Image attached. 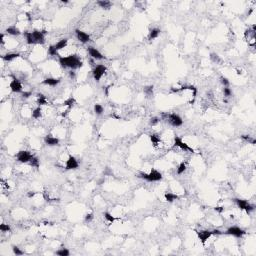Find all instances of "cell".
<instances>
[{
  "instance_id": "74e56055",
  "label": "cell",
  "mask_w": 256,
  "mask_h": 256,
  "mask_svg": "<svg viewBox=\"0 0 256 256\" xmlns=\"http://www.w3.org/2000/svg\"><path fill=\"white\" fill-rule=\"evenodd\" d=\"M12 250H13V253H14L15 255H23L24 252L22 250H20L19 247H17V246H13L12 247Z\"/></svg>"
},
{
  "instance_id": "ab89813d",
  "label": "cell",
  "mask_w": 256,
  "mask_h": 256,
  "mask_svg": "<svg viewBox=\"0 0 256 256\" xmlns=\"http://www.w3.org/2000/svg\"><path fill=\"white\" fill-rule=\"evenodd\" d=\"M22 98H29L30 96H32V92L31 91H24L21 93Z\"/></svg>"
},
{
  "instance_id": "5b68a950",
  "label": "cell",
  "mask_w": 256,
  "mask_h": 256,
  "mask_svg": "<svg viewBox=\"0 0 256 256\" xmlns=\"http://www.w3.org/2000/svg\"><path fill=\"white\" fill-rule=\"evenodd\" d=\"M234 202L236 203V205L238 206V208H240L241 210H245L247 213H250L251 211L254 210V206L251 205L248 201L244 200V199L236 198V199H234Z\"/></svg>"
},
{
  "instance_id": "f1b7e54d",
  "label": "cell",
  "mask_w": 256,
  "mask_h": 256,
  "mask_svg": "<svg viewBox=\"0 0 256 256\" xmlns=\"http://www.w3.org/2000/svg\"><path fill=\"white\" fill-rule=\"evenodd\" d=\"M69 254H70L69 250L66 248H61L59 250L56 251V255L58 256H69Z\"/></svg>"
},
{
  "instance_id": "4316f807",
  "label": "cell",
  "mask_w": 256,
  "mask_h": 256,
  "mask_svg": "<svg viewBox=\"0 0 256 256\" xmlns=\"http://www.w3.org/2000/svg\"><path fill=\"white\" fill-rule=\"evenodd\" d=\"M74 104H75V99L73 98V97H69L68 99H66V100L64 101V102H63V105L64 106H67V107L69 108H71L72 106L74 105Z\"/></svg>"
},
{
  "instance_id": "44dd1931",
  "label": "cell",
  "mask_w": 256,
  "mask_h": 256,
  "mask_svg": "<svg viewBox=\"0 0 256 256\" xmlns=\"http://www.w3.org/2000/svg\"><path fill=\"white\" fill-rule=\"evenodd\" d=\"M97 5L100 6L101 8L108 10V9L111 8V6H112V3H111L110 1H107V0H99V1H97Z\"/></svg>"
},
{
  "instance_id": "4fadbf2b",
  "label": "cell",
  "mask_w": 256,
  "mask_h": 256,
  "mask_svg": "<svg viewBox=\"0 0 256 256\" xmlns=\"http://www.w3.org/2000/svg\"><path fill=\"white\" fill-rule=\"evenodd\" d=\"M79 163L76 160L74 156H69L68 159L66 160V164H65V169L66 170H73V169L78 168Z\"/></svg>"
},
{
  "instance_id": "6da1fadb",
  "label": "cell",
  "mask_w": 256,
  "mask_h": 256,
  "mask_svg": "<svg viewBox=\"0 0 256 256\" xmlns=\"http://www.w3.org/2000/svg\"><path fill=\"white\" fill-rule=\"evenodd\" d=\"M59 64L63 68H70L71 70H75L77 68L82 67V61L79 56L75 54H71L68 56H59Z\"/></svg>"
},
{
  "instance_id": "d590c367",
  "label": "cell",
  "mask_w": 256,
  "mask_h": 256,
  "mask_svg": "<svg viewBox=\"0 0 256 256\" xmlns=\"http://www.w3.org/2000/svg\"><path fill=\"white\" fill-rule=\"evenodd\" d=\"M160 122V118L159 117H152V118L150 119V121H149V124H150L151 126H155L157 125L158 123Z\"/></svg>"
},
{
  "instance_id": "bcb514c9",
  "label": "cell",
  "mask_w": 256,
  "mask_h": 256,
  "mask_svg": "<svg viewBox=\"0 0 256 256\" xmlns=\"http://www.w3.org/2000/svg\"><path fill=\"white\" fill-rule=\"evenodd\" d=\"M35 195V192H29L28 193V197H33Z\"/></svg>"
},
{
  "instance_id": "4dcf8cb0",
  "label": "cell",
  "mask_w": 256,
  "mask_h": 256,
  "mask_svg": "<svg viewBox=\"0 0 256 256\" xmlns=\"http://www.w3.org/2000/svg\"><path fill=\"white\" fill-rule=\"evenodd\" d=\"M103 215H104V218H105L107 221H109L110 223H113V222L116 220V218H115L114 216H112V215H111L109 212H104Z\"/></svg>"
},
{
  "instance_id": "ba28073f",
  "label": "cell",
  "mask_w": 256,
  "mask_h": 256,
  "mask_svg": "<svg viewBox=\"0 0 256 256\" xmlns=\"http://www.w3.org/2000/svg\"><path fill=\"white\" fill-rule=\"evenodd\" d=\"M225 233L227 235H231V236L236 237V238H241L246 232L242 229V228L238 227V226H231V227H229L225 231Z\"/></svg>"
},
{
  "instance_id": "d4e9b609",
  "label": "cell",
  "mask_w": 256,
  "mask_h": 256,
  "mask_svg": "<svg viewBox=\"0 0 256 256\" xmlns=\"http://www.w3.org/2000/svg\"><path fill=\"white\" fill-rule=\"evenodd\" d=\"M31 116L33 117L34 119H39L40 117L42 116V109L41 107H36L34 110L32 111V113H31Z\"/></svg>"
},
{
  "instance_id": "7a4b0ae2",
  "label": "cell",
  "mask_w": 256,
  "mask_h": 256,
  "mask_svg": "<svg viewBox=\"0 0 256 256\" xmlns=\"http://www.w3.org/2000/svg\"><path fill=\"white\" fill-rule=\"evenodd\" d=\"M161 117L163 119L167 120L173 127H180V126L183 125L182 118H181L178 114H176V113H170V114H168V113L163 112L161 113Z\"/></svg>"
},
{
  "instance_id": "9a60e30c",
  "label": "cell",
  "mask_w": 256,
  "mask_h": 256,
  "mask_svg": "<svg viewBox=\"0 0 256 256\" xmlns=\"http://www.w3.org/2000/svg\"><path fill=\"white\" fill-rule=\"evenodd\" d=\"M87 50H88V53H89V55L91 56L93 59H95V60H102L103 58H104V56L100 53V51L97 50L95 47L89 46V47H88Z\"/></svg>"
},
{
  "instance_id": "603a6c76",
  "label": "cell",
  "mask_w": 256,
  "mask_h": 256,
  "mask_svg": "<svg viewBox=\"0 0 256 256\" xmlns=\"http://www.w3.org/2000/svg\"><path fill=\"white\" fill-rule=\"evenodd\" d=\"M23 34H24V36H25V38H26L27 44H29V45L35 44L34 38H33V36H32V32H29V31H24Z\"/></svg>"
},
{
  "instance_id": "b9f144b4",
  "label": "cell",
  "mask_w": 256,
  "mask_h": 256,
  "mask_svg": "<svg viewBox=\"0 0 256 256\" xmlns=\"http://www.w3.org/2000/svg\"><path fill=\"white\" fill-rule=\"evenodd\" d=\"M211 231H212V234H213V235H222V234H223V232L220 231L219 229H213Z\"/></svg>"
},
{
  "instance_id": "1f68e13d",
  "label": "cell",
  "mask_w": 256,
  "mask_h": 256,
  "mask_svg": "<svg viewBox=\"0 0 256 256\" xmlns=\"http://www.w3.org/2000/svg\"><path fill=\"white\" fill-rule=\"evenodd\" d=\"M186 170V164L184 162H181L179 166L177 167V174H182Z\"/></svg>"
},
{
  "instance_id": "d6a6232c",
  "label": "cell",
  "mask_w": 256,
  "mask_h": 256,
  "mask_svg": "<svg viewBox=\"0 0 256 256\" xmlns=\"http://www.w3.org/2000/svg\"><path fill=\"white\" fill-rule=\"evenodd\" d=\"M0 230H1L2 232H10V231H11V227L8 225V224L2 223L1 225H0Z\"/></svg>"
},
{
  "instance_id": "e0dca14e",
  "label": "cell",
  "mask_w": 256,
  "mask_h": 256,
  "mask_svg": "<svg viewBox=\"0 0 256 256\" xmlns=\"http://www.w3.org/2000/svg\"><path fill=\"white\" fill-rule=\"evenodd\" d=\"M43 84L45 85H48V86H52V87H54V86L58 85L60 83V79L58 78H52V77H48V78L44 79L43 80Z\"/></svg>"
},
{
  "instance_id": "d6986e66",
  "label": "cell",
  "mask_w": 256,
  "mask_h": 256,
  "mask_svg": "<svg viewBox=\"0 0 256 256\" xmlns=\"http://www.w3.org/2000/svg\"><path fill=\"white\" fill-rule=\"evenodd\" d=\"M6 32L12 36H18L21 34V31L17 28L16 26H9L6 28Z\"/></svg>"
},
{
  "instance_id": "9c48e42d",
  "label": "cell",
  "mask_w": 256,
  "mask_h": 256,
  "mask_svg": "<svg viewBox=\"0 0 256 256\" xmlns=\"http://www.w3.org/2000/svg\"><path fill=\"white\" fill-rule=\"evenodd\" d=\"M174 145L176 147H179L181 150L183 151H188V152H191V153L194 152V149L192 148V147H190L187 143H185L179 136L174 137Z\"/></svg>"
},
{
  "instance_id": "8d00e7d4",
  "label": "cell",
  "mask_w": 256,
  "mask_h": 256,
  "mask_svg": "<svg viewBox=\"0 0 256 256\" xmlns=\"http://www.w3.org/2000/svg\"><path fill=\"white\" fill-rule=\"evenodd\" d=\"M210 59L213 61V62H216V63L220 62V57H219L218 54H216V53H211V54H210Z\"/></svg>"
},
{
  "instance_id": "f546056e",
  "label": "cell",
  "mask_w": 256,
  "mask_h": 256,
  "mask_svg": "<svg viewBox=\"0 0 256 256\" xmlns=\"http://www.w3.org/2000/svg\"><path fill=\"white\" fill-rule=\"evenodd\" d=\"M94 112L96 113L97 115H101L104 112L103 106L100 105V104H95V105H94Z\"/></svg>"
},
{
  "instance_id": "ac0fdd59",
  "label": "cell",
  "mask_w": 256,
  "mask_h": 256,
  "mask_svg": "<svg viewBox=\"0 0 256 256\" xmlns=\"http://www.w3.org/2000/svg\"><path fill=\"white\" fill-rule=\"evenodd\" d=\"M19 56H20L19 53H7V54L2 55V59H3L4 61H6V62H11V61L16 59V58H18Z\"/></svg>"
},
{
  "instance_id": "60d3db41",
  "label": "cell",
  "mask_w": 256,
  "mask_h": 256,
  "mask_svg": "<svg viewBox=\"0 0 256 256\" xmlns=\"http://www.w3.org/2000/svg\"><path fill=\"white\" fill-rule=\"evenodd\" d=\"M92 219H93V214L92 213H89L85 216V222H90Z\"/></svg>"
},
{
  "instance_id": "f6af8a7d",
  "label": "cell",
  "mask_w": 256,
  "mask_h": 256,
  "mask_svg": "<svg viewBox=\"0 0 256 256\" xmlns=\"http://www.w3.org/2000/svg\"><path fill=\"white\" fill-rule=\"evenodd\" d=\"M0 43H1L2 45L4 44V34H3V33H1V34H0Z\"/></svg>"
},
{
  "instance_id": "ffe728a7",
  "label": "cell",
  "mask_w": 256,
  "mask_h": 256,
  "mask_svg": "<svg viewBox=\"0 0 256 256\" xmlns=\"http://www.w3.org/2000/svg\"><path fill=\"white\" fill-rule=\"evenodd\" d=\"M160 32H161V30L158 28H152L150 29V31H149V34H148V39L149 40H153L155 39V38H157L158 36H159Z\"/></svg>"
},
{
  "instance_id": "f35d334b",
  "label": "cell",
  "mask_w": 256,
  "mask_h": 256,
  "mask_svg": "<svg viewBox=\"0 0 256 256\" xmlns=\"http://www.w3.org/2000/svg\"><path fill=\"white\" fill-rule=\"evenodd\" d=\"M223 93H224V96L229 97V96L232 95V91H231V89L229 87H224L223 88Z\"/></svg>"
},
{
  "instance_id": "e575fe53",
  "label": "cell",
  "mask_w": 256,
  "mask_h": 256,
  "mask_svg": "<svg viewBox=\"0 0 256 256\" xmlns=\"http://www.w3.org/2000/svg\"><path fill=\"white\" fill-rule=\"evenodd\" d=\"M144 92L147 96H152L153 95V86H147L144 88Z\"/></svg>"
},
{
  "instance_id": "8fae6325",
  "label": "cell",
  "mask_w": 256,
  "mask_h": 256,
  "mask_svg": "<svg viewBox=\"0 0 256 256\" xmlns=\"http://www.w3.org/2000/svg\"><path fill=\"white\" fill-rule=\"evenodd\" d=\"M75 34H76V38L79 40L81 43H83V44H85V43H88L91 40V38H90V35L87 34L86 32H84V31L82 30H79V29H76L75 30Z\"/></svg>"
},
{
  "instance_id": "7bdbcfd3",
  "label": "cell",
  "mask_w": 256,
  "mask_h": 256,
  "mask_svg": "<svg viewBox=\"0 0 256 256\" xmlns=\"http://www.w3.org/2000/svg\"><path fill=\"white\" fill-rule=\"evenodd\" d=\"M214 209H215V211L219 212V213H222V212H223V210H224V208L223 207H215Z\"/></svg>"
},
{
  "instance_id": "2e32d148",
  "label": "cell",
  "mask_w": 256,
  "mask_h": 256,
  "mask_svg": "<svg viewBox=\"0 0 256 256\" xmlns=\"http://www.w3.org/2000/svg\"><path fill=\"white\" fill-rule=\"evenodd\" d=\"M44 142L45 144L48 146H56L59 144L60 140L58 139L57 137H53L52 135H47V136H45L44 138Z\"/></svg>"
},
{
  "instance_id": "7402d4cb",
  "label": "cell",
  "mask_w": 256,
  "mask_h": 256,
  "mask_svg": "<svg viewBox=\"0 0 256 256\" xmlns=\"http://www.w3.org/2000/svg\"><path fill=\"white\" fill-rule=\"evenodd\" d=\"M37 103H38V105H39V106L47 105V104H48V101H47L46 96L41 94V93H38L37 94Z\"/></svg>"
},
{
  "instance_id": "30bf717a",
  "label": "cell",
  "mask_w": 256,
  "mask_h": 256,
  "mask_svg": "<svg viewBox=\"0 0 256 256\" xmlns=\"http://www.w3.org/2000/svg\"><path fill=\"white\" fill-rule=\"evenodd\" d=\"M9 87H10L11 91L14 92V93H21L22 92V84L15 77H13V79L11 80L10 84H9Z\"/></svg>"
},
{
  "instance_id": "484cf974",
  "label": "cell",
  "mask_w": 256,
  "mask_h": 256,
  "mask_svg": "<svg viewBox=\"0 0 256 256\" xmlns=\"http://www.w3.org/2000/svg\"><path fill=\"white\" fill-rule=\"evenodd\" d=\"M29 165H30L31 167H35V168H38V167L40 166V160L38 159L37 157L33 156L32 159L29 161Z\"/></svg>"
},
{
  "instance_id": "277c9868",
  "label": "cell",
  "mask_w": 256,
  "mask_h": 256,
  "mask_svg": "<svg viewBox=\"0 0 256 256\" xmlns=\"http://www.w3.org/2000/svg\"><path fill=\"white\" fill-rule=\"evenodd\" d=\"M67 44H68V39H67V38H63V39L59 40V41L56 43V44L49 46L48 54H49V55H51V56L57 55L58 51L61 50V49H63V48H65V47L67 46Z\"/></svg>"
},
{
  "instance_id": "8992f818",
  "label": "cell",
  "mask_w": 256,
  "mask_h": 256,
  "mask_svg": "<svg viewBox=\"0 0 256 256\" xmlns=\"http://www.w3.org/2000/svg\"><path fill=\"white\" fill-rule=\"evenodd\" d=\"M33 154H31L29 151L27 150H21L17 153L16 155V159L18 162L20 163H29L31 159L33 158Z\"/></svg>"
},
{
  "instance_id": "ee69618b",
  "label": "cell",
  "mask_w": 256,
  "mask_h": 256,
  "mask_svg": "<svg viewBox=\"0 0 256 256\" xmlns=\"http://www.w3.org/2000/svg\"><path fill=\"white\" fill-rule=\"evenodd\" d=\"M69 76H70V78H75V72H74V70L69 71Z\"/></svg>"
},
{
  "instance_id": "7c38bea8",
  "label": "cell",
  "mask_w": 256,
  "mask_h": 256,
  "mask_svg": "<svg viewBox=\"0 0 256 256\" xmlns=\"http://www.w3.org/2000/svg\"><path fill=\"white\" fill-rule=\"evenodd\" d=\"M196 234L198 236V238L200 239V241L202 242L203 244L206 243L208 239L211 236H213L211 230H203V231H196Z\"/></svg>"
},
{
  "instance_id": "836d02e7",
  "label": "cell",
  "mask_w": 256,
  "mask_h": 256,
  "mask_svg": "<svg viewBox=\"0 0 256 256\" xmlns=\"http://www.w3.org/2000/svg\"><path fill=\"white\" fill-rule=\"evenodd\" d=\"M220 82H221V84L224 86V87H229V85H230L229 80H228V79L226 78V77H224V76L220 77Z\"/></svg>"
},
{
  "instance_id": "5bb4252c",
  "label": "cell",
  "mask_w": 256,
  "mask_h": 256,
  "mask_svg": "<svg viewBox=\"0 0 256 256\" xmlns=\"http://www.w3.org/2000/svg\"><path fill=\"white\" fill-rule=\"evenodd\" d=\"M32 36L34 38L35 44H43L45 42V35L43 34L41 30H33Z\"/></svg>"
},
{
  "instance_id": "3957f363",
  "label": "cell",
  "mask_w": 256,
  "mask_h": 256,
  "mask_svg": "<svg viewBox=\"0 0 256 256\" xmlns=\"http://www.w3.org/2000/svg\"><path fill=\"white\" fill-rule=\"evenodd\" d=\"M138 177L141 178V179H144L148 182H158L162 179V174L160 173L159 171L155 170V169H152L149 173H144V172H141L139 173Z\"/></svg>"
},
{
  "instance_id": "cb8c5ba5",
  "label": "cell",
  "mask_w": 256,
  "mask_h": 256,
  "mask_svg": "<svg viewBox=\"0 0 256 256\" xmlns=\"http://www.w3.org/2000/svg\"><path fill=\"white\" fill-rule=\"evenodd\" d=\"M165 200L167 201V202H173L174 200H177V199H179V196L176 195V194H173V193H170V192H167V193H165Z\"/></svg>"
},
{
  "instance_id": "52a82bcc",
  "label": "cell",
  "mask_w": 256,
  "mask_h": 256,
  "mask_svg": "<svg viewBox=\"0 0 256 256\" xmlns=\"http://www.w3.org/2000/svg\"><path fill=\"white\" fill-rule=\"evenodd\" d=\"M105 72H106V66H105V65H103V64L96 65V66L94 67L93 71H92L93 78L97 81V82H98V81H100V79L102 78V76L105 74Z\"/></svg>"
},
{
  "instance_id": "83f0119b",
  "label": "cell",
  "mask_w": 256,
  "mask_h": 256,
  "mask_svg": "<svg viewBox=\"0 0 256 256\" xmlns=\"http://www.w3.org/2000/svg\"><path fill=\"white\" fill-rule=\"evenodd\" d=\"M149 137H150V140H151V142H152L153 145L156 146L160 142V137L158 136V135H156V134H150V135H149Z\"/></svg>"
}]
</instances>
